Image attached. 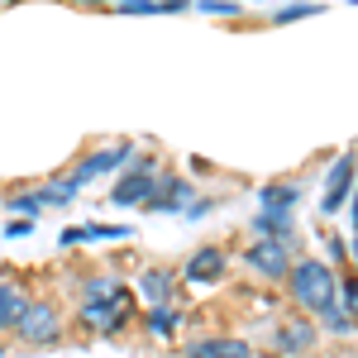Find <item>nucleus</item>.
<instances>
[{"instance_id":"1","label":"nucleus","mask_w":358,"mask_h":358,"mask_svg":"<svg viewBox=\"0 0 358 358\" xmlns=\"http://www.w3.org/2000/svg\"><path fill=\"white\" fill-rule=\"evenodd\" d=\"M292 296L306 306V310H334V296H339V282L325 263H315V258H306L292 268Z\"/></svg>"},{"instance_id":"2","label":"nucleus","mask_w":358,"mask_h":358,"mask_svg":"<svg viewBox=\"0 0 358 358\" xmlns=\"http://www.w3.org/2000/svg\"><path fill=\"white\" fill-rule=\"evenodd\" d=\"M15 330L24 334V344H53L57 339V310L48 301H29L15 320Z\"/></svg>"},{"instance_id":"3","label":"nucleus","mask_w":358,"mask_h":358,"mask_svg":"<svg viewBox=\"0 0 358 358\" xmlns=\"http://www.w3.org/2000/svg\"><path fill=\"white\" fill-rule=\"evenodd\" d=\"M86 315H106L110 320L115 310H129V287L124 282H86Z\"/></svg>"},{"instance_id":"4","label":"nucleus","mask_w":358,"mask_h":358,"mask_svg":"<svg viewBox=\"0 0 358 358\" xmlns=\"http://www.w3.org/2000/svg\"><path fill=\"white\" fill-rule=\"evenodd\" d=\"M248 268H258L263 277H287L292 263H287V244L282 239H258L248 248Z\"/></svg>"},{"instance_id":"5","label":"nucleus","mask_w":358,"mask_h":358,"mask_svg":"<svg viewBox=\"0 0 358 358\" xmlns=\"http://www.w3.org/2000/svg\"><path fill=\"white\" fill-rule=\"evenodd\" d=\"M153 187H158V182H153V163L143 158V163H138V172H129V177H124V182L110 192V201H115V206H143V201L153 196Z\"/></svg>"},{"instance_id":"6","label":"nucleus","mask_w":358,"mask_h":358,"mask_svg":"<svg viewBox=\"0 0 358 358\" xmlns=\"http://www.w3.org/2000/svg\"><path fill=\"white\" fill-rule=\"evenodd\" d=\"M354 172H358V153H339V163H334V172H330V192H325V210H330V215L344 206V196L354 187Z\"/></svg>"},{"instance_id":"7","label":"nucleus","mask_w":358,"mask_h":358,"mask_svg":"<svg viewBox=\"0 0 358 358\" xmlns=\"http://www.w3.org/2000/svg\"><path fill=\"white\" fill-rule=\"evenodd\" d=\"M129 143H115V148H106V153H96V158H86L77 172H72V187H82V182H91V177H101V172H110V167H120V163H129Z\"/></svg>"},{"instance_id":"8","label":"nucleus","mask_w":358,"mask_h":358,"mask_svg":"<svg viewBox=\"0 0 358 358\" xmlns=\"http://www.w3.org/2000/svg\"><path fill=\"white\" fill-rule=\"evenodd\" d=\"M187 196H192V182H177V177H172L167 187H153V196H148L143 206H148V210H182Z\"/></svg>"},{"instance_id":"9","label":"nucleus","mask_w":358,"mask_h":358,"mask_svg":"<svg viewBox=\"0 0 358 358\" xmlns=\"http://www.w3.org/2000/svg\"><path fill=\"white\" fill-rule=\"evenodd\" d=\"M187 277L192 282H215V277H224V253L220 248H201L192 263H187Z\"/></svg>"},{"instance_id":"10","label":"nucleus","mask_w":358,"mask_h":358,"mask_svg":"<svg viewBox=\"0 0 358 358\" xmlns=\"http://www.w3.org/2000/svg\"><path fill=\"white\" fill-rule=\"evenodd\" d=\"M187 358H248L244 339H206V344H192Z\"/></svg>"},{"instance_id":"11","label":"nucleus","mask_w":358,"mask_h":358,"mask_svg":"<svg viewBox=\"0 0 358 358\" xmlns=\"http://www.w3.org/2000/svg\"><path fill=\"white\" fill-rule=\"evenodd\" d=\"M310 344H315V325H287L282 334H273L277 354H306Z\"/></svg>"},{"instance_id":"12","label":"nucleus","mask_w":358,"mask_h":358,"mask_svg":"<svg viewBox=\"0 0 358 358\" xmlns=\"http://www.w3.org/2000/svg\"><path fill=\"white\" fill-rule=\"evenodd\" d=\"M138 287H143V296H148V301L158 306V310H163V306L172 301V277H167L163 268H148V273H143V282H138Z\"/></svg>"},{"instance_id":"13","label":"nucleus","mask_w":358,"mask_h":358,"mask_svg":"<svg viewBox=\"0 0 358 358\" xmlns=\"http://www.w3.org/2000/svg\"><path fill=\"white\" fill-rule=\"evenodd\" d=\"M124 234H129L124 224H82V229H67L62 239L67 244H82V239H124Z\"/></svg>"},{"instance_id":"14","label":"nucleus","mask_w":358,"mask_h":358,"mask_svg":"<svg viewBox=\"0 0 358 358\" xmlns=\"http://www.w3.org/2000/svg\"><path fill=\"white\" fill-rule=\"evenodd\" d=\"M24 296L15 292V287H0V330H10L15 320H20V310H24Z\"/></svg>"},{"instance_id":"15","label":"nucleus","mask_w":358,"mask_h":358,"mask_svg":"<svg viewBox=\"0 0 358 358\" xmlns=\"http://www.w3.org/2000/svg\"><path fill=\"white\" fill-rule=\"evenodd\" d=\"M120 10L124 15H163V10H187V0H120Z\"/></svg>"},{"instance_id":"16","label":"nucleus","mask_w":358,"mask_h":358,"mask_svg":"<svg viewBox=\"0 0 358 358\" xmlns=\"http://www.w3.org/2000/svg\"><path fill=\"white\" fill-rule=\"evenodd\" d=\"M296 196H301V187H292V182H287V187H263V201H268V210H287Z\"/></svg>"},{"instance_id":"17","label":"nucleus","mask_w":358,"mask_h":358,"mask_svg":"<svg viewBox=\"0 0 358 358\" xmlns=\"http://www.w3.org/2000/svg\"><path fill=\"white\" fill-rule=\"evenodd\" d=\"M253 224H258V234L277 239V234H287V224H292V220H287V210H263V215H258Z\"/></svg>"},{"instance_id":"18","label":"nucleus","mask_w":358,"mask_h":358,"mask_svg":"<svg viewBox=\"0 0 358 358\" xmlns=\"http://www.w3.org/2000/svg\"><path fill=\"white\" fill-rule=\"evenodd\" d=\"M172 330H177V315H172V310H153V315H148V334H153V339H167Z\"/></svg>"},{"instance_id":"19","label":"nucleus","mask_w":358,"mask_h":358,"mask_svg":"<svg viewBox=\"0 0 358 358\" xmlns=\"http://www.w3.org/2000/svg\"><path fill=\"white\" fill-rule=\"evenodd\" d=\"M320 5H287V10H277V24H296V20H306V15H315Z\"/></svg>"},{"instance_id":"20","label":"nucleus","mask_w":358,"mask_h":358,"mask_svg":"<svg viewBox=\"0 0 358 358\" xmlns=\"http://www.w3.org/2000/svg\"><path fill=\"white\" fill-rule=\"evenodd\" d=\"M201 10H210V15H239L234 0H201Z\"/></svg>"},{"instance_id":"21","label":"nucleus","mask_w":358,"mask_h":358,"mask_svg":"<svg viewBox=\"0 0 358 358\" xmlns=\"http://www.w3.org/2000/svg\"><path fill=\"white\" fill-rule=\"evenodd\" d=\"M344 306L358 315V277H349V282H344Z\"/></svg>"},{"instance_id":"22","label":"nucleus","mask_w":358,"mask_h":358,"mask_svg":"<svg viewBox=\"0 0 358 358\" xmlns=\"http://www.w3.org/2000/svg\"><path fill=\"white\" fill-rule=\"evenodd\" d=\"M10 206H15V210H38L43 201H38V192H34V196H10Z\"/></svg>"},{"instance_id":"23","label":"nucleus","mask_w":358,"mask_h":358,"mask_svg":"<svg viewBox=\"0 0 358 358\" xmlns=\"http://www.w3.org/2000/svg\"><path fill=\"white\" fill-rule=\"evenodd\" d=\"M354 229H358V192H354Z\"/></svg>"},{"instance_id":"24","label":"nucleus","mask_w":358,"mask_h":358,"mask_svg":"<svg viewBox=\"0 0 358 358\" xmlns=\"http://www.w3.org/2000/svg\"><path fill=\"white\" fill-rule=\"evenodd\" d=\"M354 258H358V239H354Z\"/></svg>"},{"instance_id":"25","label":"nucleus","mask_w":358,"mask_h":358,"mask_svg":"<svg viewBox=\"0 0 358 358\" xmlns=\"http://www.w3.org/2000/svg\"><path fill=\"white\" fill-rule=\"evenodd\" d=\"M10 5H20V0H10Z\"/></svg>"}]
</instances>
